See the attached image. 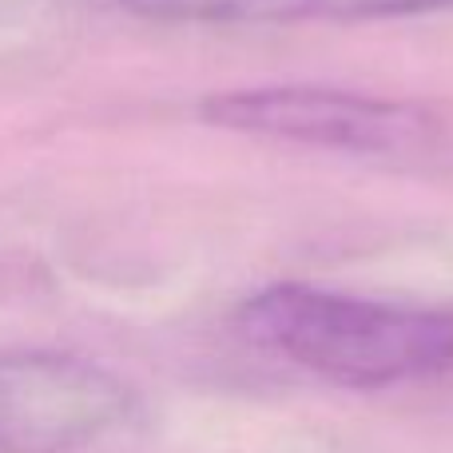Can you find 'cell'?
<instances>
[{
  "instance_id": "1",
  "label": "cell",
  "mask_w": 453,
  "mask_h": 453,
  "mask_svg": "<svg viewBox=\"0 0 453 453\" xmlns=\"http://www.w3.org/2000/svg\"><path fill=\"white\" fill-rule=\"evenodd\" d=\"M239 330L263 350L350 390H386L453 366V311L279 282L239 306Z\"/></svg>"
},
{
  "instance_id": "2",
  "label": "cell",
  "mask_w": 453,
  "mask_h": 453,
  "mask_svg": "<svg viewBox=\"0 0 453 453\" xmlns=\"http://www.w3.org/2000/svg\"><path fill=\"white\" fill-rule=\"evenodd\" d=\"M211 127L287 148L334 151L382 167L430 172L449 156L446 119L426 104L382 100V96L342 92L314 84L231 88L199 108Z\"/></svg>"
},
{
  "instance_id": "3",
  "label": "cell",
  "mask_w": 453,
  "mask_h": 453,
  "mask_svg": "<svg viewBox=\"0 0 453 453\" xmlns=\"http://www.w3.org/2000/svg\"><path fill=\"white\" fill-rule=\"evenodd\" d=\"M132 410L100 362L64 350H0V453H76Z\"/></svg>"
},
{
  "instance_id": "4",
  "label": "cell",
  "mask_w": 453,
  "mask_h": 453,
  "mask_svg": "<svg viewBox=\"0 0 453 453\" xmlns=\"http://www.w3.org/2000/svg\"><path fill=\"white\" fill-rule=\"evenodd\" d=\"M127 12L159 24H358L453 12V0H124Z\"/></svg>"
}]
</instances>
